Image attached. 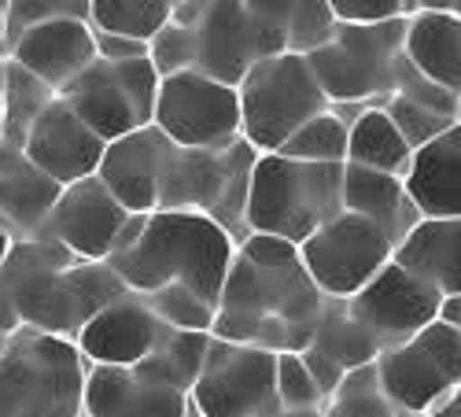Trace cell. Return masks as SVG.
I'll return each mask as SVG.
<instances>
[{
  "instance_id": "cell-29",
  "label": "cell",
  "mask_w": 461,
  "mask_h": 417,
  "mask_svg": "<svg viewBox=\"0 0 461 417\" xmlns=\"http://www.w3.org/2000/svg\"><path fill=\"white\" fill-rule=\"evenodd\" d=\"M181 0H89V26L96 33H119L133 41H151L174 23Z\"/></svg>"
},
{
  "instance_id": "cell-2",
  "label": "cell",
  "mask_w": 461,
  "mask_h": 417,
  "mask_svg": "<svg viewBox=\"0 0 461 417\" xmlns=\"http://www.w3.org/2000/svg\"><path fill=\"white\" fill-rule=\"evenodd\" d=\"M240 240L196 211H151L140 237L111 258L114 274L137 295L185 285L207 303H221L225 277L233 270Z\"/></svg>"
},
{
  "instance_id": "cell-32",
  "label": "cell",
  "mask_w": 461,
  "mask_h": 417,
  "mask_svg": "<svg viewBox=\"0 0 461 417\" xmlns=\"http://www.w3.org/2000/svg\"><path fill=\"white\" fill-rule=\"evenodd\" d=\"M348 148H351V126L329 107L285 141L281 156L299 159V163H336V167H343L348 163Z\"/></svg>"
},
{
  "instance_id": "cell-25",
  "label": "cell",
  "mask_w": 461,
  "mask_h": 417,
  "mask_svg": "<svg viewBox=\"0 0 461 417\" xmlns=\"http://www.w3.org/2000/svg\"><path fill=\"white\" fill-rule=\"evenodd\" d=\"M406 59L461 100V15L413 12L406 23Z\"/></svg>"
},
{
  "instance_id": "cell-49",
  "label": "cell",
  "mask_w": 461,
  "mask_h": 417,
  "mask_svg": "<svg viewBox=\"0 0 461 417\" xmlns=\"http://www.w3.org/2000/svg\"><path fill=\"white\" fill-rule=\"evenodd\" d=\"M0 133H5V100H0Z\"/></svg>"
},
{
  "instance_id": "cell-10",
  "label": "cell",
  "mask_w": 461,
  "mask_h": 417,
  "mask_svg": "<svg viewBox=\"0 0 461 417\" xmlns=\"http://www.w3.org/2000/svg\"><path fill=\"white\" fill-rule=\"evenodd\" d=\"M395 240L362 214L343 211L329 225L299 244L303 267L329 299H351L358 295L388 262L395 258Z\"/></svg>"
},
{
  "instance_id": "cell-21",
  "label": "cell",
  "mask_w": 461,
  "mask_h": 417,
  "mask_svg": "<svg viewBox=\"0 0 461 417\" xmlns=\"http://www.w3.org/2000/svg\"><path fill=\"white\" fill-rule=\"evenodd\" d=\"M406 188L420 218H461V122L413 151Z\"/></svg>"
},
{
  "instance_id": "cell-17",
  "label": "cell",
  "mask_w": 461,
  "mask_h": 417,
  "mask_svg": "<svg viewBox=\"0 0 461 417\" xmlns=\"http://www.w3.org/2000/svg\"><path fill=\"white\" fill-rule=\"evenodd\" d=\"M23 151L41 167L49 177H56L63 188L74 181L96 177L107 141L93 133L74 111L56 96V104L33 122V130L23 141Z\"/></svg>"
},
{
  "instance_id": "cell-36",
  "label": "cell",
  "mask_w": 461,
  "mask_h": 417,
  "mask_svg": "<svg viewBox=\"0 0 461 417\" xmlns=\"http://www.w3.org/2000/svg\"><path fill=\"white\" fill-rule=\"evenodd\" d=\"M277 399H281V410H292V413L321 410V406L329 403L325 392H321L318 381H314V373L306 369L303 351H285V355H277Z\"/></svg>"
},
{
  "instance_id": "cell-1",
  "label": "cell",
  "mask_w": 461,
  "mask_h": 417,
  "mask_svg": "<svg viewBox=\"0 0 461 417\" xmlns=\"http://www.w3.org/2000/svg\"><path fill=\"white\" fill-rule=\"evenodd\" d=\"M329 295L306 274L299 244L251 233L225 277L211 336L262 351H306Z\"/></svg>"
},
{
  "instance_id": "cell-23",
  "label": "cell",
  "mask_w": 461,
  "mask_h": 417,
  "mask_svg": "<svg viewBox=\"0 0 461 417\" xmlns=\"http://www.w3.org/2000/svg\"><path fill=\"white\" fill-rule=\"evenodd\" d=\"M395 262L443 299L461 295V218H420L395 248Z\"/></svg>"
},
{
  "instance_id": "cell-3",
  "label": "cell",
  "mask_w": 461,
  "mask_h": 417,
  "mask_svg": "<svg viewBox=\"0 0 461 417\" xmlns=\"http://www.w3.org/2000/svg\"><path fill=\"white\" fill-rule=\"evenodd\" d=\"M89 369L74 340L23 325L0 351V417H82Z\"/></svg>"
},
{
  "instance_id": "cell-12",
  "label": "cell",
  "mask_w": 461,
  "mask_h": 417,
  "mask_svg": "<svg viewBox=\"0 0 461 417\" xmlns=\"http://www.w3.org/2000/svg\"><path fill=\"white\" fill-rule=\"evenodd\" d=\"M174 19L196 30V70L233 89H240V82L258 59L281 56L274 52V41L266 37V30L258 26L244 0H181Z\"/></svg>"
},
{
  "instance_id": "cell-18",
  "label": "cell",
  "mask_w": 461,
  "mask_h": 417,
  "mask_svg": "<svg viewBox=\"0 0 461 417\" xmlns=\"http://www.w3.org/2000/svg\"><path fill=\"white\" fill-rule=\"evenodd\" d=\"M192 395L151 376L144 366H93L86 385L89 417H188Z\"/></svg>"
},
{
  "instance_id": "cell-26",
  "label": "cell",
  "mask_w": 461,
  "mask_h": 417,
  "mask_svg": "<svg viewBox=\"0 0 461 417\" xmlns=\"http://www.w3.org/2000/svg\"><path fill=\"white\" fill-rule=\"evenodd\" d=\"M244 5L274 41V52L311 56L339 26L329 0H244Z\"/></svg>"
},
{
  "instance_id": "cell-15",
  "label": "cell",
  "mask_w": 461,
  "mask_h": 417,
  "mask_svg": "<svg viewBox=\"0 0 461 417\" xmlns=\"http://www.w3.org/2000/svg\"><path fill=\"white\" fill-rule=\"evenodd\" d=\"M170 325L148 307V299L137 292H122L82 329L74 344L82 348L89 366H140L148 355H156Z\"/></svg>"
},
{
  "instance_id": "cell-30",
  "label": "cell",
  "mask_w": 461,
  "mask_h": 417,
  "mask_svg": "<svg viewBox=\"0 0 461 417\" xmlns=\"http://www.w3.org/2000/svg\"><path fill=\"white\" fill-rule=\"evenodd\" d=\"M211 332H185V329H167L163 344L156 348V355H148L140 366L159 376V381L174 385L177 392L192 395L196 388L200 373H203V362H207V351H211Z\"/></svg>"
},
{
  "instance_id": "cell-53",
  "label": "cell",
  "mask_w": 461,
  "mask_h": 417,
  "mask_svg": "<svg viewBox=\"0 0 461 417\" xmlns=\"http://www.w3.org/2000/svg\"><path fill=\"white\" fill-rule=\"evenodd\" d=\"M82 417H89V413H82Z\"/></svg>"
},
{
  "instance_id": "cell-19",
  "label": "cell",
  "mask_w": 461,
  "mask_h": 417,
  "mask_svg": "<svg viewBox=\"0 0 461 417\" xmlns=\"http://www.w3.org/2000/svg\"><path fill=\"white\" fill-rule=\"evenodd\" d=\"M167 137L156 126L133 130L119 141H111L96 177L111 188V196L133 214L159 211V181H163V156Z\"/></svg>"
},
{
  "instance_id": "cell-27",
  "label": "cell",
  "mask_w": 461,
  "mask_h": 417,
  "mask_svg": "<svg viewBox=\"0 0 461 417\" xmlns=\"http://www.w3.org/2000/svg\"><path fill=\"white\" fill-rule=\"evenodd\" d=\"M348 163L380 170V174H395L406 177L413 163V144L399 133L392 115L384 107H369L351 122V148H348Z\"/></svg>"
},
{
  "instance_id": "cell-40",
  "label": "cell",
  "mask_w": 461,
  "mask_h": 417,
  "mask_svg": "<svg viewBox=\"0 0 461 417\" xmlns=\"http://www.w3.org/2000/svg\"><path fill=\"white\" fill-rule=\"evenodd\" d=\"M336 23H392L410 15V0H329Z\"/></svg>"
},
{
  "instance_id": "cell-44",
  "label": "cell",
  "mask_w": 461,
  "mask_h": 417,
  "mask_svg": "<svg viewBox=\"0 0 461 417\" xmlns=\"http://www.w3.org/2000/svg\"><path fill=\"white\" fill-rule=\"evenodd\" d=\"M413 12H454V0H410V15Z\"/></svg>"
},
{
  "instance_id": "cell-14",
  "label": "cell",
  "mask_w": 461,
  "mask_h": 417,
  "mask_svg": "<svg viewBox=\"0 0 461 417\" xmlns=\"http://www.w3.org/2000/svg\"><path fill=\"white\" fill-rule=\"evenodd\" d=\"M130 218L133 211H126L114 200L111 188L100 177H86L63 188V196L56 211L49 214V225L41 237L59 240L82 262H111Z\"/></svg>"
},
{
  "instance_id": "cell-45",
  "label": "cell",
  "mask_w": 461,
  "mask_h": 417,
  "mask_svg": "<svg viewBox=\"0 0 461 417\" xmlns=\"http://www.w3.org/2000/svg\"><path fill=\"white\" fill-rule=\"evenodd\" d=\"M425 417H461V392L457 395H450L443 406H436L432 413H425Z\"/></svg>"
},
{
  "instance_id": "cell-39",
  "label": "cell",
  "mask_w": 461,
  "mask_h": 417,
  "mask_svg": "<svg viewBox=\"0 0 461 417\" xmlns=\"http://www.w3.org/2000/svg\"><path fill=\"white\" fill-rule=\"evenodd\" d=\"M395 93L406 96V100H413V104H425V107L439 111V115L461 119V100H457L450 89H443V86H436L432 78H425V74H420L410 59H402V67H399V86H395Z\"/></svg>"
},
{
  "instance_id": "cell-13",
  "label": "cell",
  "mask_w": 461,
  "mask_h": 417,
  "mask_svg": "<svg viewBox=\"0 0 461 417\" xmlns=\"http://www.w3.org/2000/svg\"><path fill=\"white\" fill-rule=\"evenodd\" d=\"M348 311L388 351L417 336L420 329H429L432 322H439L443 295L392 258L358 295L348 299Z\"/></svg>"
},
{
  "instance_id": "cell-22",
  "label": "cell",
  "mask_w": 461,
  "mask_h": 417,
  "mask_svg": "<svg viewBox=\"0 0 461 417\" xmlns=\"http://www.w3.org/2000/svg\"><path fill=\"white\" fill-rule=\"evenodd\" d=\"M59 100L78 115L93 133H100L107 144L111 141H119L133 130H144L140 119H137V111L122 89V78H119V70H114V63H104L96 59L82 78H74Z\"/></svg>"
},
{
  "instance_id": "cell-52",
  "label": "cell",
  "mask_w": 461,
  "mask_h": 417,
  "mask_svg": "<svg viewBox=\"0 0 461 417\" xmlns=\"http://www.w3.org/2000/svg\"><path fill=\"white\" fill-rule=\"evenodd\" d=\"M8 5H12V0H0V8H5V12H8Z\"/></svg>"
},
{
  "instance_id": "cell-4",
  "label": "cell",
  "mask_w": 461,
  "mask_h": 417,
  "mask_svg": "<svg viewBox=\"0 0 461 417\" xmlns=\"http://www.w3.org/2000/svg\"><path fill=\"white\" fill-rule=\"evenodd\" d=\"M348 167V163H343ZM343 167L299 163L281 151L258 156L248 193V230L306 244L343 211Z\"/></svg>"
},
{
  "instance_id": "cell-31",
  "label": "cell",
  "mask_w": 461,
  "mask_h": 417,
  "mask_svg": "<svg viewBox=\"0 0 461 417\" xmlns=\"http://www.w3.org/2000/svg\"><path fill=\"white\" fill-rule=\"evenodd\" d=\"M56 96H59L56 89H49L37 74H30L8 56V78H5V93H0V100H5V133H0V141L23 144L33 122L56 104Z\"/></svg>"
},
{
  "instance_id": "cell-11",
  "label": "cell",
  "mask_w": 461,
  "mask_h": 417,
  "mask_svg": "<svg viewBox=\"0 0 461 417\" xmlns=\"http://www.w3.org/2000/svg\"><path fill=\"white\" fill-rule=\"evenodd\" d=\"M156 126L177 148H221L240 141V89L225 86L203 70L163 78Z\"/></svg>"
},
{
  "instance_id": "cell-34",
  "label": "cell",
  "mask_w": 461,
  "mask_h": 417,
  "mask_svg": "<svg viewBox=\"0 0 461 417\" xmlns=\"http://www.w3.org/2000/svg\"><path fill=\"white\" fill-rule=\"evenodd\" d=\"M144 299H148V307L159 314V322L170 329H185V332H211L214 329L218 307L207 303L203 295L188 292L185 285H167L159 292H148Z\"/></svg>"
},
{
  "instance_id": "cell-50",
  "label": "cell",
  "mask_w": 461,
  "mask_h": 417,
  "mask_svg": "<svg viewBox=\"0 0 461 417\" xmlns=\"http://www.w3.org/2000/svg\"><path fill=\"white\" fill-rule=\"evenodd\" d=\"M454 15H461V0H454Z\"/></svg>"
},
{
  "instance_id": "cell-37",
  "label": "cell",
  "mask_w": 461,
  "mask_h": 417,
  "mask_svg": "<svg viewBox=\"0 0 461 417\" xmlns=\"http://www.w3.org/2000/svg\"><path fill=\"white\" fill-rule=\"evenodd\" d=\"M384 111L392 115V122L399 126V133L413 144V151L425 148V144H432L436 137H443L450 126H457V119L439 115V111H432V107H425V104H413V100H406V96H399V93H392L388 100H384Z\"/></svg>"
},
{
  "instance_id": "cell-51",
  "label": "cell",
  "mask_w": 461,
  "mask_h": 417,
  "mask_svg": "<svg viewBox=\"0 0 461 417\" xmlns=\"http://www.w3.org/2000/svg\"><path fill=\"white\" fill-rule=\"evenodd\" d=\"M188 417H200V410H196V406H192V410H188Z\"/></svg>"
},
{
  "instance_id": "cell-6",
  "label": "cell",
  "mask_w": 461,
  "mask_h": 417,
  "mask_svg": "<svg viewBox=\"0 0 461 417\" xmlns=\"http://www.w3.org/2000/svg\"><path fill=\"white\" fill-rule=\"evenodd\" d=\"M406 23L410 15L369 26L339 23L329 41L306 56L329 104L384 107L399 86V67L406 59Z\"/></svg>"
},
{
  "instance_id": "cell-38",
  "label": "cell",
  "mask_w": 461,
  "mask_h": 417,
  "mask_svg": "<svg viewBox=\"0 0 461 417\" xmlns=\"http://www.w3.org/2000/svg\"><path fill=\"white\" fill-rule=\"evenodd\" d=\"M49 19H89V0H12L8 5V45L37 23Z\"/></svg>"
},
{
  "instance_id": "cell-24",
  "label": "cell",
  "mask_w": 461,
  "mask_h": 417,
  "mask_svg": "<svg viewBox=\"0 0 461 417\" xmlns=\"http://www.w3.org/2000/svg\"><path fill=\"white\" fill-rule=\"evenodd\" d=\"M343 207L380 225L395 244H402L406 233L420 222V211L406 188V177L351 167V163L343 167Z\"/></svg>"
},
{
  "instance_id": "cell-42",
  "label": "cell",
  "mask_w": 461,
  "mask_h": 417,
  "mask_svg": "<svg viewBox=\"0 0 461 417\" xmlns=\"http://www.w3.org/2000/svg\"><path fill=\"white\" fill-rule=\"evenodd\" d=\"M303 362H306V369L314 373V381H318V388L325 392V399H332V395H336V388L343 385V376H348V373H343L332 358H325V355H318V351H311V348L303 351Z\"/></svg>"
},
{
  "instance_id": "cell-9",
  "label": "cell",
  "mask_w": 461,
  "mask_h": 417,
  "mask_svg": "<svg viewBox=\"0 0 461 417\" xmlns=\"http://www.w3.org/2000/svg\"><path fill=\"white\" fill-rule=\"evenodd\" d=\"M192 406L200 417H277V355L214 336Z\"/></svg>"
},
{
  "instance_id": "cell-47",
  "label": "cell",
  "mask_w": 461,
  "mask_h": 417,
  "mask_svg": "<svg viewBox=\"0 0 461 417\" xmlns=\"http://www.w3.org/2000/svg\"><path fill=\"white\" fill-rule=\"evenodd\" d=\"M0 52L8 56V12L0 8Z\"/></svg>"
},
{
  "instance_id": "cell-33",
  "label": "cell",
  "mask_w": 461,
  "mask_h": 417,
  "mask_svg": "<svg viewBox=\"0 0 461 417\" xmlns=\"http://www.w3.org/2000/svg\"><path fill=\"white\" fill-rule=\"evenodd\" d=\"M329 406L339 417H399V410L392 406V399L384 395V388H380L376 362L362 366V369H351L348 376H343V385L336 388Z\"/></svg>"
},
{
  "instance_id": "cell-5",
  "label": "cell",
  "mask_w": 461,
  "mask_h": 417,
  "mask_svg": "<svg viewBox=\"0 0 461 417\" xmlns=\"http://www.w3.org/2000/svg\"><path fill=\"white\" fill-rule=\"evenodd\" d=\"M262 151L244 137L221 148H177L167 144L163 181H159V211H196L214 218L240 244L248 230V193L251 174Z\"/></svg>"
},
{
  "instance_id": "cell-16",
  "label": "cell",
  "mask_w": 461,
  "mask_h": 417,
  "mask_svg": "<svg viewBox=\"0 0 461 417\" xmlns=\"http://www.w3.org/2000/svg\"><path fill=\"white\" fill-rule=\"evenodd\" d=\"M8 56L37 74L49 89L63 93L96 63V30L89 19H49L26 26L8 45Z\"/></svg>"
},
{
  "instance_id": "cell-35",
  "label": "cell",
  "mask_w": 461,
  "mask_h": 417,
  "mask_svg": "<svg viewBox=\"0 0 461 417\" xmlns=\"http://www.w3.org/2000/svg\"><path fill=\"white\" fill-rule=\"evenodd\" d=\"M148 59L156 63L159 78H174V74L196 70L200 63V45H196V30L185 23H167L156 37L148 41Z\"/></svg>"
},
{
  "instance_id": "cell-28",
  "label": "cell",
  "mask_w": 461,
  "mask_h": 417,
  "mask_svg": "<svg viewBox=\"0 0 461 417\" xmlns=\"http://www.w3.org/2000/svg\"><path fill=\"white\" fill-rule=\"evenodd\" d=\"M311 351L332 358L343 373L362 369V366H373V362L384 355V348L351 318L348 299H329V303H325V314H321V322H318V332H314Z\"/></svg>"
},
{
  "instance_id": "cell-8",
  "label": "cell",
  "mask_w": 461,
  "mask_h": 417,
  "mask_svg": "<svg viewBox=\"0 0 461 417\" xmlns=\"http://www.w3.org/2000/svg\"><path fill=\"white\" fill-rule=\"evenodd\" d=\"M384 395L399 417H425L461 392V329L443 318L376 358Z\"/></svg>"
},
{
  "instance_id": "cell-43",
  "label": "cell",
  "mask_w": 461,
  "mask_h": 417,
  "mask_svg": "<svg viewBox=\"0 0 461 417\" xmlns=\"http://www.w3.org/2000/svg\"><path fill=\"white\" fill-rule=\"evenodd\" d=\"M439 318H443L447 325L461 329V295H450V299H443V311H439Z\"/></svg>"
},
{
  "instance_id": "cell-46",
  "label": "cell",
  "mask_w": 461,
  "mask_h": 417,
  "mask_svg": "<svg viewBox=\"0 0 461 417\" xmlns=\"http://www.w3.org/2000/svg\"><path fill=\"white\" fill-rule=\"evenodd\" d=\"M12 244H15V237L0 225V267H5V258H8V251H12Z\"/></svg>"
},
{
  "instance_id": "cell-20",
  "label": "cell",
  "mask_w": 461,
  "mask_h": 417,
  "mask_svg": "<svg viewBox=\"0 0 461 417\" xmlns=\"http://www.w3.org/2000/svg\"><path fill=\"white\" fill-rule=\"evenodd\" d=\"M59 196L63 185L37 167L23 144L0 141V225L15 240L41 237Z\"/></svg>"
},
{
  "instance_id": "cell-7",
  "label": "cell",
  "mask_w": 461,
  "mask_h": 417,
  "mask_svg": "<svg viewBox=\"0 0 461 417\" xmlns=\"http://www.w3.org/2000/svg\"><path fill=\"white\" fill-rule=\"evenodd\" d=\"M329 107L311 59L295 52L266 56L240 82V133L255 151L270 156Z\"/></svg>"
},
{
  "instance_id": "cell-41",
  "label": "cell",
  "mask_w": 461,
  "mask_h": 417,
  "mask_svg": "<svg viewBox=\"0 0 461 417\" xmlns=\"http://www.w3.org/2000/svg\"><path fill=\"white\" fill-rule=\"evenodd\" d=\"M144 56H148V41H133V37H119V33H96V59L104 63H130Z\"/></svg>"
},
{
  "instance_id": "cell-48",
  "label": "cell",
  "mask_w": 461,
  "mask_h": 417,
  "mask_svg": "<svg viewBox=\"0 0 461 417\" xmlns=\"http://www.w3.org/2000/svg\"><path fill=\"white\" fill-rule=\"evenodd\" d=\"M5 78H8V56L0 52V93H5Z\"/></svg>"
}]
</instances>
